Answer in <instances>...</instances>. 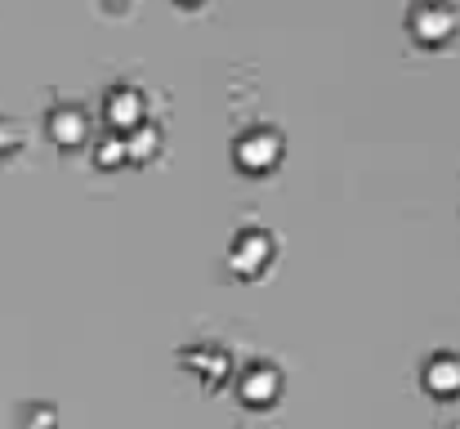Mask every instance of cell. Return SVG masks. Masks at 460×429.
I'll return each instance as SVG.
<instances>
[{
  "instance_id": "1",
  "label": "cell",
  "mask_w": 460,
  "mask_h": 429,
  "mask_svg": "<svg viewBox=\"0 0 460 429\" xmlns=\"http://www.w3.org/2000/svg\"><path fill=\"white\" fill-rule=\"evenodd\" d=\"M278 255V237L264 228V224H242L228 242V269L242 273V278H260Z\"/></svg>"
},
{
  "instance_id": "4",
  "label": "cell",
  "mask_w": 460,
  "mask_h": 429,
  "mask_svg": "<svg viewBox=\"0 0 460 429\" xmlns=\"http://www.w3.org/2000/svg\"><path fill=\"white\" fill-rule=\"evenodd\" d=\"M103 121H108V130H117V135H126L130 126L148 121V99H144V90L130 85V81H112V85L103 90Z\"/></svg>"
},
{
  "instance_id": "9",
  "label": "cell",
  "mask_w": 460,
  "mask_h": 429,
  "mask_svg": "<svg viewBox=\"0 0 460 429\" xmlns=\"http://www.w3.org/2000/svg\"><path fill=\"white\" fill-rule=\"evenodd\" d=\"M121 143H126V161H153L156 152H161V126L148 117V121L130 126V130L121 135Z\"/></svg>"
},
{
  "instance_id": "3",
  "label": "cell",
  "mask_w": 460,
  "mask_h": 429,
  "mask_svg": "<svg viewBox=\"0 0 460 429\" xmlns=\"http://www.w3.org/2000/svg\"><path fill=\"white\" fill-rule=\"evenodd\" d=\"M460 13L447 0H416L407 9V31L420 40V45H447L456 36Z\"/></svg>"
},
{
  "instance_id": "11",
  "label": "cell",
  "mask_w": 460,
  "mask_h": 429,
  "mask_svg": "<svg viewBox=\"0 0 460 429\" xmlns=\"http://www.w3.org/2000/svg\"><path fill=\"white\" fill-rule=\"evenodd\" d=\"M18 429H58V412L49 403H22L18 407Z\"/></svg>"
},
{
  "instance_id": "8",
  "label": "cell",
  "mask_w": 460,
  "mask_h": 429,
  "mask_svg": "<svg viewBox=\"0 0 460 429\" xmlns=\"http://www.w3.org/2000/svg\"><path fill=\"white\" fill-rule=\"evenodd\" d=\"M45 130L58 147H76V143L90 139V112L81 103H54L45 117Z\"/></svg>"
},
{
  "instance_id": "2",
  "label": "cell",
  "mask_w": 460,
  "mask_h": 429,
  "mask_svg": "<svg viewBox=\"0 0 460 429\" xmlns=\"http://www.w3.org/2000/svg\"><path fill=\"white\" fill-rule=\"evenodd\" d=\"M282 130L278 126H246V130H237V139H233V161L242 165V170H251V174H260V170H273L278 161H282Z\"/></svg>"
},
{
  "instance_id": "12",
  "label": "cell",
  "mask_w": 460,
  "mask_h": 429,
  "mask_svg": "<svg viewBox=\"0 0 460 429\" xmlns=\"http://www.w3.org/2000/svg\"><path fill=\"white\" fill-rule=\"evenodd\" d=\"M13 147H18V130H13L9 117H0V156H9Z\"/></svg>"
},
{
  "instance_id": "7",
  "label": "cell",
  "mask_w": 460,
  "mask_h": 429,
  "mask_svg": "<svg viewBox=\"0 0 460 429\" xmlns=\"http://www.w3.org/2000/svg\"><path fill=\"white\" fill-rule=\"evenodd\" d=\"M420 385H425L434 398H456L460 394V353L456 349L429 353L425 367H420Z\"/></svg>"
},
{
  "instance_id": "13",
  "label": "cell",
  "mask_w": 460,
  "mask_h": 429,
  "mask_svg": "<svg viewBox=\"0 0 460 429\" xmlns=\"http://www.w3.org/2000/svg\"><path fill=\"white\" fill-rule=\"evenodd\" d=\"M179 4H201V0H179Z\"/></svg>"
},
{
  "instance_id": "10",
  "label": "cell",
  "mask_w": 460,
  "mask_h": 429,
  "mask_svg": "<svg viewBox=\"0 0 460 429\" xmlns=\"http://www.w3.org/2000/svg\"><path fill=\"white\" fill-rule=\"evenodd\" d=\"M94 165H103V170L126 165V143H121L117 130H99V135H94Z\"/></svg>"
},
{
  "instance_id": "5",
  "label": "cell",
  "mask_w": 460,
  "mask_h": 429,
  "mask_svg": "<svg viewBox=\"0 0 460 429\" xmlns=\"http://www.w3.org/2000/svg\"><path fill=\"white\" fill-rule=\"evenodd\" d=\"M179 362H183L192 376H201V385H210V389L233 376V353H228L219 340H192V344H183V349H179Z\"/></svg>"
},
{
  "instance_id": "6",
  "label": "cell",
  "mask_w": 460,
  "mask_h": 429,
  "mask_svg": "<svg viewBox=\"0 0 460 429\" xmlns=\"http://www.w3.org/2000/svg\"><path fill=\"white\" fill-rule=\"evenodd\" d=\"M237 398L246 403V407H273L278 398H282V371L273 367V362H264V358H251L242 371H237Z\"/></svg>"
}]
</instances>
